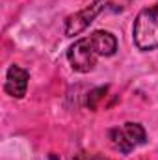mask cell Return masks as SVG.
<instances>
[{"mask_svg":"<svg viewBox=\"0 0 158 160\" xmlns=\"http://www.w3.org/2000/svg\"><path fill=\"white\" fill-rule=\"evenodd\" d=\"M93 160H108V158H102V157H95Z\"/></svg>","mask_w":158,"mask_h":160,"instance_id":"9","label":"cell"},{"mask_svg":"<svg viewBox=\"0 0 158 160\" xmlns=\"http://www.w3.org/2000/svg\"><path fill=\"white\" fill-rule=\"evenodd\" d=\"M89 39L93 43L95 50L99 56H112L116 54L117 50V39L112 32H106V30H97L89 36Z\"/></svg>","mask_w":158,"mask_h":160,"instance_id":"5","label":"cell"},{"mask_svg":"<svg viewBox=\"0 0 158 160\" xmlns=\"http://www.w3.org/2000/svg\"><path fill=\"white\" fill-rule=\"evenodd\" d=\"M132 38L140 50H153L158 47V2L136 15Z\"/></svg>","mask_w":158,"mask_h":160,"instance_id":"1","label":"cell"},{"mask_svg":"<svg viewBox=\"0 0 158 160\" xmlns=\"http://www.w3.org/2000/svg\"><path fill=\"white\" fill-rule=\"evenodd\" d=\"M106 93H108V88H106V86H104V88H95V89H91V91L87 93V99H86L87 108H89V110H97V106H99L101 101L106 97Z\"/></svg>","mask_w":158,"mask_h":160,"instance_id":"8","label":"cell"},{"mask_svg":"<svg viewBox=\"0 0 158 160\" xmlns=\"http://www.w3.org/2000/svg\"><path fill=\"white\" fill-rule=\"evenodd\" d=\"M110 140H112V145L121 151V153H130L136 145L128 140V136L125 134V130L123 128H112L110 130Z\"/></svg>","mask_w":158,"mask_h":160,"instance_id":"6","label":"cell"},{"mask_svg":"<svg viewBox=\"0 0 158 160\" xmlns=\"http://www.w3.org/2000/svg\"><path fill=\"white\" fill-rule=\"evenodd\" d=\"M4 88H6L7 95H11L15 99H22L26 93V88H28V73L19 65H11L7 69Z\"/></svg>","mask_w":158,"mask_h":160,"instance_id":"4","label":"cell"},{"mask_svg":"<svg viewBox=\"0 0 158 160\" xmlns=\"http://www.w3.org/2000/svg\"><path fill=\"white\" fill-rule=\"evenodd\" d=\"M110 4H112V0H95L89 8H86V9L78 11V13L67 17V21H65V34L67 36H78L80 32H84L93 22V19L102 9H106Z\"/></svg>","mask_w":158,"mask_h":160,"instance_id":"3","label":"cell"},{"mask_svg":"<svg viewBox=\"0 0 158 160\" xmlns=\"http://www.w3.org/2000/svg\"><path fill=\"white\" fill-rule=\"evenodd\" d=\"M123 130H125V134L128 136V140L134 143V145H141V143H145V128L140 125V123H125V127H123Z\"/></svg>","mask_w":158,"mask_h":160,"instance_id":"7","label":"cell"},{"mask_svg":"<svg viewBox=\"0 0 158 160\" xmlns=\"http://www.w3.org/2000/svg\"><path fill=\"white\" fill-rule=\"evenodd\" d=\"M97 58H99V54L89 38H82V39L75 41V45H71L67 50V60H69L71 67L78 73L93 71V67L97 65Z\"/></svg>","mask_w":158,"mask_h":160,"instance_id":"2","label":"cell"}]
</instances>
